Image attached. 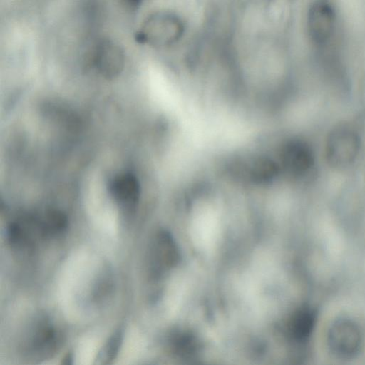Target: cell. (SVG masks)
Wrapping results in <instances>:
<instances>
[{
    "instance_id": "1",
    "label": "cell",
    "mask_w": 365,
    "mask_h": 365,
    "mask_svg": "<svg viewBox=\"0 0 365 365\" xmlns=\"http://www.w3.org/2000/svg\"><path fill=\"white\" fill-rule=\"evenodd\" d=\"M183 24L175 14L159 11L150 15L136 34V40L155 48L174 44L182 36Z\"/></svg>"
},
{
    "instance_id": "2",
    "label": "cell",
    "mask_w": 365,
    "mask_h": 365,
    "mask_svg": "<svg viewBox=\"0 0 365 365\" xmlns=\"http://www.w3.org/2000/svg\"><path fill=\"white\" fill-rule=\"evenodd\" d=\"M229 168L237 178L255 183H264L276 176L279 166L268 157L254 155L235 159Z\"/></svg>"
},
{
    "instance_id": "3",
    "label": "cell",
    "mask_w": 365,
    "mask_h": 365,
    "mask_svg": "<svg viewBox=\"0 0 365 365\" xmlns=\"http://www.w3.org/2000/svg\"><path fill=\"white\" fill-rule=\"evenodd\" d=\"M361 341L359 328L350 319H337L330 327L328 344L331 351L339 356H354L359 350Z\"/></svg>"
},
{
    "instance_id": "4",
    "label": "cell",
    "mask_w": 365,
    "mask_h": 365,
    "mask_svg": "<svg viewBox=\"0 0 365 365\" xmlns=\"http://www.w3.org/2000/svg\"><path fill=\"white\" fill-rule=\"evenodd\" d=\"M91 60L93 66L101 76L106 78H113L123 70L125 55L119 45L106 39L96 44Z\"/></svg>"
},
{
    "instance_id": "5",
    "label": "cell",
    "mask_w": 365,
    "mask_h": 365,
    "mask_svg": "<svg viewBox=\"0 0 365 365\" xmlns=\"http://www.w3.org/2000/svg\"><path fill=\"white\" fill-rule=\"evenodd\" d=\"M336 15L329 3L319 0L310 7L307 16V28L311 38L317 43L327 42L334 33Z\"/></svg>"
},
{
    "instance_id": "6",
    "label": "cell",
    "mask_w": 365,
    "mask_h": 365,
    "mask_svg": "<svg viewBox=\"0 0 365 365\" xmlns=\"http://www.w3.org/2000/svg\"><path fill=\"white\" fill-rule=\"evenodd\" d=\"M359 148V140L356 134L345 128L337 129L329 136L327 153L329 160L336 166L351 163Z\"/></svg>"
},
{
    "instance_id": "7",
    "label": "cell",
    "mask_w": 365,
    "mask_h": 365,
    "mask_svg": "<svg viewBox=\"0 0 365 365\" xmlns=\"http://www.w3.org/2000/svg\"><path fill=\"white\" fill-rule=\"evenodd\" d=\"M279 158L281 167L292 175L304 173L312 163L309 148L299 141L287 143L283 147Z\"/></svg>"
},
{
    "instance_id": "8",
    "label": "cell",
    "mask_w": 365,
    "mask_h": 365,
    "mask_svg": "<svg viewBox=\"0 0 365 365\" xmlns=\"http://www.w3.org/2000/svg\"><path fill=\"white\" fill-rule=\"evenodd\" d=\"M153 248V269L158 273L162 269L172 267L178 260V252L172 237L165 231L159 232Z\"/></svg>"
},
{
    "instance_id": "9",
    "label": "cell",
    "mask_w": 365,
    "mask_h": 365,
    "mask_svg": "<svg viewBox=\"0 0 365 365\" xmlns=\"http://www.w3.org/2000/svg\"><path fill=\"white\" fill-rule=\"evenodd\" d=\"M112 196L120 204L132 207L140 197V184L136 177L131 173H123L115 176L110 185Z\"/></svg>"
},
{
    "instance_id": "10",
    "label": "cell",
    "mask_w": 365,
    "mask_h": 365,
    "mask_svg": "<svg viewBox=\"0 0 365 365\" xmlns=\"http://www.w3.org/2000/svg\"><path fill=\"white\" fill-rule=\"evenodd\" d=\"M58 345V334L46 319H42L34 327L29 347L34 354L46 355L55 351Z\"/></svg>"
},
{
    "instance_id": "11",
    "label": "cell",
    "mask_w": 365,
    "mask_h": 365,
    "mask_svg": "<svg viewBox=\"0 0 365 365\" xmlns=\"http://www.w3.org/2000/svg\"><path fill=\"white\" fill-rule=\"evenodd\" d=\"M316 319L314 310L308 307L297 309L288 322V334L294 341L302 342L310 336Z\"/></svg>"
},
{
    "instance_id": "12",
    "label": "cell",
    "mask_w": 365,
    "mask_h": 365,
    "mask_svg": "<svg viewBox=\"0 0 365 365\" xmlns=\"http://www.w3.org/2000/svg\"><path fill=\"white\" fill-rule=\"evenodd\" d=\"M39 220L44 236L61 234L68 227L66 215L58 210H48Z\"/></svg>"
},
{
    "instance_id": "13",
    "label": "cell",
    "mask_w": 365,
    "mask_h": 365,
    "mask_svg": "<svg viewBox=\"0 0 365 365\" xmlns=\"http://www.w3.org/2000/svg\"><path fill=\"white\" fill-rule=\"evenodd\" d=\"M123 339L122 329L117 330L108 339L96 359L98 364H109L117 356Z\"/></svg>"
},
{
    "instance_id": "14",
    "label": "cell",
    "mask_w": 365,
    "mask_h": 365,
    "mask_svg": "<svg viewBox=\"0 0 365 365\" xmlns=\"http://www.w3.org/2000/svg\"><path fill=\"white\" fill-rule=\"evenodd\" d=\"M173 346L181 354H190L195 351L196 341L188 334L182 333L175 336L172 341Z\"/></svg>"
},
{
    "instance_id": "15",
    "label": "cell",
    "mask_w": 365,
    "mask_h": 365,
    "mask_svg": "<svg viewBox=\"0 0 365 365\" xmlns=\"http://www.w3.org/2000/svg\"><path fill=\"white\" fill-rule=\"evenodd\" d=\"M72 356H71V354H67V356L63 359V364H70L72 363Z\"/></svg>"
},
{
    "instance_id": "16",
    "label": "cell",
    "mask_w": 365,
    "mask_h": 365,
    "mask_svg": "<svg viewBox=\"0 0 365 365\" xmlns=\"http://www.w3.org/2000/svg\"><path fill=\"white\" fill-rule=\"evenodd\" d=\"M125 1V2L128 4H130V5H135L136 4L138 3V1H140V0H124Z\"/></svg>"
}]
</instances>
